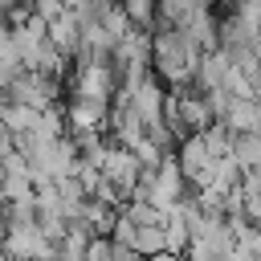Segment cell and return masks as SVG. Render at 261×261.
<instances>
[{
  "instance_id": "1",
  "label": "cell",
  "mask_w": 261,
  "mask_h": 261,
  "mask_svg": "<svg viewBox=\"0 0 261 261\" xmlns=\"http://www.w3.org/2000/svg\"><path fill=\"white\" fill-rule=\"evenodd\" d=\"M200 57H204V49L192 37H184L175 24H159L151 33V69H155V77L163 86H171V90L175 86H192Z\"/></svg>"
},
{
  "instance_id": "2",
  "label": "cell",
  "mask_w": 261,
  "mask_h": 261,
  "mask_svg": "<svg viewBox=\"0 0 261 261\" xmlns=\"http://www.w3.org/2000/svg\"><path fill=\"white\" fill-rule=\"evenodd\" d=\"M184 196H188V179H184V171H179V163L171 155L159 167H147L139 175V188H135V200H147V204H155L163 212H171Z\"/></svg>"
},
{
  "instance_id": "3",
  "label": "cell",
  "mask_w": 261,
  "mask_h": 261,
  "mask_svg": "<svg viewBox=\"0 0 261 261\" xmlns=\"http://www.w3.org/2000/svg\"><path fill=\"white\" fill-rule=\"evenodd\" d=\"M175 163H179L184 179L196 184V192H200V188L208 184V175H212L216 155L208 151V143H204L200 135H188V139H179V147H175Z\"/></svg>"
},
{
  "instance_id": "4",
  "label": "cell",
  "mask_w": 261,
  "mask_h": 261,
  "mask_svg": "<svg viewBox=\"0 0 261 261\" xmlns=\"http://www.w3.org/2000/svg\"><path fill=\"white\" fill-rule=\"evenodd\" d=\"M106 118H110V102L82 98V94H73V98L65 102V122H69V130H102Z\"/></svg>"
},
{
  "instance_id": "5",
  "label": "cell",
  "mask_w": 261,
  "mask_h": 261,
  "mask_svg": "<svg viewBox=\"0 0 261 261\" xmlns=\"http://www.w3.org/2000/svg\"><path fill=\"white\" fill-rule=\"evenodd\" d=\"M0 249L8 257H45V253L57 249V241H49L37 224H20V228H8V237H4Z\"/></svg>"
},
{
  "instance_id": "6",
  "label": "cell",
  "mask_w": 261,
  "mask_h": 261,
  "mask_svg": "<svg viewBox=\"0 0 261 261\" xmlns=\"http://www.w3.org/2000/svg\"><path fill=\"white\" fill-rule=\"evenodd\" d=\"M82 37H86V29H82V20H77V12H61L57 20H49V45L65 57V61H73L77 53H82Z\"/></svg>"
},
{
  "instance_id": "7",
  "label": "cell",
  "mask_w": 261,
  "mask_h": 261,
  "mask_svg": "<svg viewBox=\"0 0 261 261\" xmlns=\"http://www.w3.org/2000/svg\"><path fill=\"white\" fill-rule=\"evenodd\" d=\"M224 126L237 135H261V98H232Z\"/></svg>"
},
{
  "instance_id": "8",
  "label": "cell",
  "mask_w": 261,
  "mask_h": 261,
  "mask_svg": "<svg viewBox=\"0 0 261 261\" xmlns=\"http://www.w3.org/2000/svg\"><path fill=\"white\" fill-rule=\"evenodd\" d=\"M232 163L241 167V175H257L261 171V135H237L232 130Z\"/></svg>"
},
{
  "instance_id": "9",
  "label": "cell",
  "mask_w": 261,
  "mask_h": 261,
  "mask_svg": "<svg viewBox=\"0 0 261 261\" xmlns=\"http://www.w3.org/2000/svg\"><path fill=\"white\" fill-rule=\"evenodd\" d=\"M24 4H29L41 20H57V16L65 12V0H24Z\"/></svg>"
},
{
  "instance_id": "10",
  "label": "cell",
  "mask_w": 261,
  "mask_h": 261,
  "mask_svg": "<svg viewBox=\"0 0 261 261\" xmlns=\"http://www.w3.org/2000/svg\"><path fill=\"white\" fill-rule=\"evenodd\" d=\"M8 261H37V257H8Z\"/></svg>"
},
{
  "instance_id": "11",
  "label": "cell",
  "mask_w": 261,
  "mask_h": 261,
  "mask_svg": "<svg viewBox=\"0 0 261 261\" xmlns=\"http://www.w3.org/2000/svg\"><path fill=\"white\" fill-rule=\"evenodd\" d=\"M179 261H188V257H179Z\"/></svg>"
},
{
  "instance_id": "12",
  "label": "cell",
  "mask_w": 261,
  "mask_h": 261,
  "mask_svg": "<svg viewBox=\"0 0 261 261\" xmlns=\"http://www.w3.org/2000/svg\"><path fill=\"white\" fill-rule=\"evenodd\" d=\"M257 4H261V0H257Z\"/></svg>"
}]
</instances>
